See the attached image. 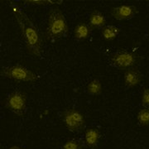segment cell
<instances>
[{
  "label": "cell",
  "instance_id": "1",
  "mask_svg": "<svg viewBox=\"0 0 149 149\" xmlns=\"http://www.w3.org/2000/svg\"><path fill=\"white\" fill-rule=\"evenodd\" d=\"M13 13L20 28L27 52L35 57L39 58L42 51V38L37 27L29 18V17L17 5L12 6Z\"/></svg>",
  "mask_w": 149,
  "mask_h": 149
},
{
  "label": "cell",
  "instance_id": "5",
  "mask_svg": "<svg viewBox=\"0 0 149 149\" xmlns=\"http://www.w3.org/2000/svg\"><path fill=\"white\" fill-rule=\"evenodd\" d=\"M27 107V95L22 91L12 92L6 100V108L18 116H22Z\"/></svg>",
  "mask_w": 149,
  "mask_h": 149
},
{
  "label": "cell",
  "instance_id": "10",
  "mask_svg": "<svg viewBox=\"0 0 149 149\" xmlns=\"http://www.w3.org/2000/svg\"><path fill=\"white\" fill-rule=\"evenodd\" d=\"M106 18L104 15L100 11H93L89 17V27L91 30L93 29H100L105 27Z\"/></svg>",
  "mask_w": 149,
  "mask_h": 149
},
{
  "label": "cell",
  "instance_id": "11",
  "mask_svg": "<svg viewBox=\"0 0 149 149\" xmlns=\"http://www.w3.org/2000/svg\"><path fill=\"white\" fill-rule=\"evenodd\" d=\"M91 29L85 22H80L77 24L74 29V39L78 41H85L91 35Z\"/></svg>",
  "mask_w": 149,
  "mask_h": 149
},
{
  "label": "cell",
  "instance_id": "9",
  "mask_svg": "<svg viewBox=\"0 0 149 149\" xmlns=\"http://www.w3.org/2000/svg\"><path fill=\"white\" fill-rule=\"evenodd\" d=\"M101 138V133L96 128H90L86 129L85 133V143L91 149L97 148Z\"/></svg>",
  "mask_w": 149,
  "mask_h": 149
},
{
  "label": "cell",
  "instance_id": "8",
  "mask_svg": "<svg viewBox=\"0 0 149 149\" xmlns=\"http://www.w3.org/2000/svg\"><path fill=\"white\" fill-rule=\"evenodd\" d=\"M124 84L128 88L139 85L143 79V74L137 68H129L124 73Z\"/></svg>",
  "mask_w": 149,
  "mask_h": 149
},
{
  "label": "cell",
  "instance_id": "18",
  "mask_svg": "<svg viewBox=\"0 0 149 149\" xmlns=\"http://www.w3.org/2000/svg\"><path fill=\"white\" fill-rule=\"evenodd\" d=\"M8 149H22L21 148H19V147H17V146H13V147H11Z\"/></svg>",
  "mask_w": 149,
  "mask_h": 149
},
{
  "label": "cell",
  "instance_id": "3",
  "mask_svg": "<svg viewBox=\"0 0 149 149\" xmlns=\"http://www.w3.org/2000/svg\"><path fill=\"white\" fill-rule=\"evenodd\" d=\"M62 121L65 128L70 133H80L86 127V121L84 115L74 109H67L62 113Z\"/></svg>",
  "mask_w": 149,
  "mask_h": 149
},
{
  "label": "cell",
  "instance_id": "4",
  "mask_svg": "<svg viewBox=\"0 0 149 149\" xmlns=\"http://www.w3.org/2000/svg\"><path fill=\"white\" fill-rule=\"evenodd\" d=\"M0 74L2 76L11 80L23 82H34L38 78L33 71L20 65L3 67L1 70Z\"/></svg>",
  "mask_w": 149,
  "mask_h": 149
},
{
  "label": "cell",
  "instance_id": "12",
  "mask_svg": "<svg viewBox=\"0 0 149 149\" xmlns=\"http://www.w3.org/2000/svg\"><path fill=\"white\" fill-rule=\"evenodd\" d=\"M120 32V29L115 26H105L103 27L101 30L102 37L106 41H113L118 36Z\"/></svg>",
  "mask_w": 149,
  "mask_h": 149
},
{
  "label": "cell",
  "instance_id": "14",
  "mask_svg": "<svg viewBox=\"0 0 149 149\" xmlns=\"http://www.w3.org/2000/svg\"><path fill=\"white\" fill-rule=\"evenodd\" d=\"M24 3L28 5H54V4H61L62 0H25Z\"/></svg>",
  "mask_w": 149,
  "mask_h": 149
},
{
  "label": "cell",
  "instance_id": "17",
  "mask_svg": "<svg viewBox=\"0 0 149 149\" xmlns=\"http://www.w3.org/2000/svg\"><path fill=\"white\" fill-rule=\"evenodd\" d=\"M141 103L142 105L146 108L149 109V88H145L142 95V99H141Z\"/></svg>",
  "mask_w": 149,
  "mask_h": 149
},
{
  "label": "cell",
  "instance_id": "13",
  "mask_svg": "<svg viewBox=\"0 0 149 149\" xmlns=\"http://www.w3.org/2000/svg\"><path fill=\"white\" fill-rule=\"evenodd\" d=\"M86 91L91 95H100L102 93L101 82L97 79L91 80L87 85Z\"/></svg>",
  "mask_w": 149,
  "mask_h": 149
},
{
  "label": "cell",
  "instance_id": "15",
  "mask_svg": "<svg viewBox=\"0 0 149 149\" xmlns=\"http://www.w3.org/2000/svg\"><path fill=\"white\" fill-rule=\"evenodd\" d=\"M138 122L140 126L147 127L149 125V109L144 108L141 109L138 113Z\"/></svg>",
  "mask_w": 149,
  "mask_h": 149
},
{
  "label": "cell",
  "instance_id": "2",
  "mask_svg": "<svg viewBox=\"0 0 149 149\" xmlns=\"http://www.w3.org/2000/svg\"><path fill=\"white\" fill-rule=\"evenodd\" d=\"M68 32V25L64 14L59 8L49 11L47 17V37L51 40L64 37Z\"/></svg>",
  "mask_w": 149,
  "mask_h": 149
},
{
  "label": "cell",
  "instance_id": "7",
  "mask_svg": "<svg viewBox=\"0 0 149 149\" xmlns=\"http://www.w3.org/2000/svg\"><path fill=\"white\" fill-rule=\"evenodd\" d=\"M138 13H139V10L135 6L128 5V4L118 6L115 8H113L111 10L112 16L118 21L132 19Z\"/></svg>",
  "mask_w": 149,
  "mask_h": 149
},
{
  "label": "cell",
  "instance_id": "16",
  "mask_svg": "<svg viewBox=\"0 0 149 149\" xmlns=\"http://www.w3.org/2000/svg\"><path fill=\"white\" fill-rule=\"evenodd\" d=\"M61 149H85V146L78 139H70L65 142Z\"/></svg>",
  "mask_w": 149,
  "mask_h": 149
},
{
  "label": "cell",
  "instance_id": "6",
  "mask_svg": "<svg viewBox=\"0 0 149 149\" xmlns=\"http://www.w3.org/2000/svg\"><path fill=\"white\" fill-rule=\"evenodd\" d=\"M110 61L116 68L120 70H128L132 68L137 61V56L133 52H118L110 56Z\"/></svg>",
  "mask_w": 149,
  "mask_h": 149
}]
</instances>
